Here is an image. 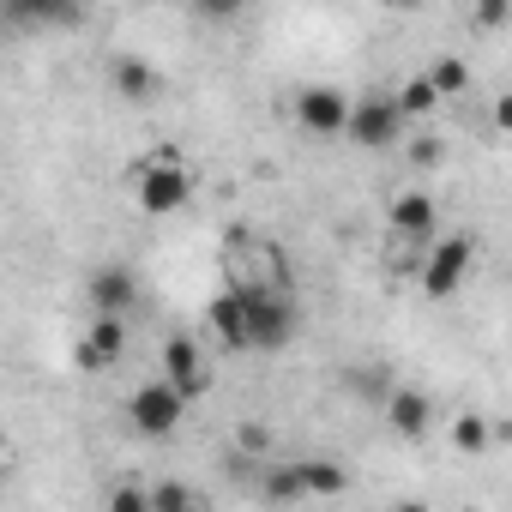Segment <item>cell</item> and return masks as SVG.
Wrapping results in <instances>:
<instances>
[{"instance_id":"3957f363","label":"cell","mask_w":512,"mask_h":512,"mask_svg":"<svg viewBox=\"0 0 512 512\" xmlns=\"http://www.w3.org/2000/svg\"><path fill=\"white\" fill-rule=\"evenodd\" d=\"M127 175H133V199H139L145 217H169V211H181V205L193 199V175H187V163H169V169H145V163H133Z\"/></svg>"},{"instance_id":"52a82bcc","label":"cell","mask_w":512,"mask_h":512,"mask_svg":"<svg viewBox=\"0 0 512 512\" xmlns=\"http://www.w3.org/2000/svg\"><path fill=\"white\" fill-rule=\"evenodd\" d=\"M73 356H79V368H85V374L115 368V362L127 356V320H103V314H97V320H91V332L79 338V350H73Z\"/></svg>"},{"instance_id":"277c9868","label":"cell","mask_w":512,"mask_h":512,"mask_svg":"<svg viewBox=\"0 0 512 512\" xmlns=\"http://www.w3.org/2000/svg\"><path fill=\"white\" fill-rule=\"evenodd\" d=\"M344 133H350L362 151H386V145H398L404 115L392 109V97H350V121H344Z\"/></svg>"},{"instance_id":"7a4b0ae2","label":"cell","mask_w":512,"mask_h":512,"mask_svg":"<svg viewBox=\"0 0 512 512\" xmlns=\"http://www.w3.org/2000/svg\"><path fill=\"white\" fill-rule=\"evenodd\" d=\"M181 416H187V398H181L169 380H145V386H133V398H127V422H133V434H145V440L175 434Z\"/></svg>"},{"instance_id":"7402d4cb","label":"cell","mask_w":512,"mask_h":512,"mask_svg":"<svg viewBox=\"0 0 512 512\" xmlns=\"http://www.w3.org/2000/svg\"><path fill=\"white\" fill-rule=\"evenodd\" d=\"M410 163H422V169L440 163V139H416V145H410Z\"/></svg>"},{"instance_id":"4fadbf2b","label":"cell","mask_w":512,"mask_h":512,"mask_svg":"<svg viewBox=\"0 0 512 512\" xmlns=\"http://www.w3.org/2000/svg\"><path fill=\"white\" fill-rule=\"evenodd\" d=\"M205 320H211V332L223 338V350H247V302H241V290H223V296H211Z\"/></svg>"},{"instance_id":"44dd1931","label":"cell","mask_w":512,"mask_h":512,"mask_svg":"<svg viewBox=\"0 0 512 512\" xmlns=\"http://www.w3.org/2000/svg\"><path fill=\"white\" fill-rule=\"evenodd\" d=\"M235 440H241V452H266V428H260V422H241Z\"/></svg>"},{"instance_id":"8992f818","label":"cell","mask_w":512,"mask_h":512,"mask_svg":"<svg viewBox=\"0 0 512 512\" xmlns=\"http://www.w3.org/2000/svg\"><path fill=\"white\" fill-rule=\"evenodd\" d=\"M296 121L308 127V133H344V121H350V97L338 91V85H308L302 97H296Z\"/></svg>"},{"instance_id":"9a60e30c","label":"cell","mask_w":512,"mask_h":512,"mask_svg":"<svg viewBox=\"0 0 512 512\" xmlns=\"http://www.w3.org/2000/svg\"><path fill=\"white\" fill-rule=\"evenodd\" d=\"M422 79H428L434 97H464V91H470V67H464V55H440Z\"/></svg>"},{"instance_id":"5b68a950","label":"cell","mask_w":512,"mask_h":512,"mask_svg":"<svg viewBox=\"0 0 512 512\" xmlns=\"http://www.w3.org/2000/svg\"><path fill=\"white\" fill-rule=\"evenodd\" d=\"M247 302V350H284L296 338L290 296H241Z\"/></svg>"},{"instance_id":"603a6c76","label":"cell","mask_w":512,"mask_h":512,"mask_svg":"<svg viewBox=\"0 0 512 512\" xmlns=\"http://www.w3.org/2000/svg\"><path fill=\"white\" fill-rule=\"evenodd\" d=\"M392 512H434V506H428V500H398Z\"/></svg>"},{"instance_id":"7c38bea8","label":"cell","mask_w":512,"mask_h":512,"mask_svg":"<svg viewBox=\"0 0 512 512\" xmlns=\"http://www.w3.org/2000/svg\"><path fill=\"white\" fill-rule=\"evenodd\" d=\"M109 79H115V91L133 97V103H151V97L163 91V79H157V67H151L145 55H115V61H109Z\"/></svg>"},{"instance_id":"6da1fadb","label":"cell","mask_w":512,"mask_h":512,"mask_svg":"<svg viewBox=\"0 0 512 512\" xmlns=\"http://www.w3.org/2000/svg\"><path fill=\"white\" fill-rule=\"evenodd\" d=\"M470 266H476V241H470V235H446V241L428 247V260L416 266V284H422L428 302H446V296L464 284Z\"/></svg>"},{"instance_id":"ba28073f","label":"cell","mask_w":512,"mask_h":512,"mask_svg":"<svg viewBox=\"0 0 512 512\" xmlns=\"http://www.w3.org/2000/svg\"><path fill=\"white\" fill-rule=\"evenodd\" d=\"M163 380L181 392V398H199L205 392V356L193 338H169L163 344Z\"/></svg>"},{"instance_id":"9c48e42d","label":"cell","mask_w":512,"mask_h":512,"mask_svg":"<svg viewBox=\"0 0 512 512\" xmlns=\"http://www.w3.org/2000/svg\"><path fill=\"white\" fill-rule=\"evenodd\" d=\"M386 223H392V241H428L434 235V193H422V187L398 193Z\"/></svg>"},{"instance_id":"30bf717a","label":"cell","mask_w":512,"mask_h":512,"mask_svg":"<svg viewBox=\"0 0 512 512\" xmlns=\"http://www.w3.org/2000/svg\"><path fill=\"white\" fill-rule=\"evenodd\" d=\"M85 296H91V308H97L103 320H127V314H133V272L103 266V272L85 284Z\"/></svg>"},{"instance_id":"ffe728a7","label":"cell","mask_w":512,"mask_h":512,"mask_svg":"<svg viewBox=\"0 0 512 512\" xmlns=\"http://www.w3.org/2000/svg\"><path fill=\"white\" fill-rule=\"evenodd\" d=\"M109 512H151V494L139 482H115L109 488Z\"/></svg>"},{"instance_id":"cb8c5ba5","label":"cell","mask_w":512,"mask_h":512,"mask_svg":"<svg viewBox=\"0 0 512 512\" xmlns=\"http://www.w3.org/2000/svg\"><path fill=\"white\" fill-rule=\"evenodd\" d=\"M0 452H7V428H0Z\"/></svg>"},{"instance_id":"ac0fdd59","label":"cell","mask_w":512,"mask_h":512,"mask_svg":"<svg viewBox=\"0 0 512 512\" xmlns=\"http://www.w3.org/2000/svg\"><path fill=\"white\" fill-rule=\"evenodd\" d=\"M434 103H440V97H434V91H428V79H422V73H410V79H404V85H398V97H392V109H398V115H404V121H410V115H428V109H434Z\"/></svg>"},{"instance_id":"d6986e66","label":"cell","mask_w":512,"mask_h":512,"mask_svg":"<svg viewBox=\"0 0 512 512\" xmlns=\"http://www.w3.org/2000/svg\"><path fill=\"white\" fill-rule=\"evenodd\" d=\"M266 494H272V500H302L296 464H266Z\"/></svg>"},{"instance_id":"2e32d148","label":"cell","mask_w":512,"mask_h":512,"mask_svg":"<svg viewBox=\"0 0 512 512\" xmlns=\"http://www.w3.org/2000/svg\"><path fill=\"white\" fill-rule=\"evenodd\" d=\"M500 434H506V428L488 422V416H458V422H452V446H458V452H482V446H494Z\"/></svg>"},{"instance_id":"e0dca14e","label":"cell","mask_w":512,"mask_h":512,"mask_svg":"<svg viewBox=\"0 0 512 512\" xmlns=\"http://www.w3.org/2000/svg\"><path fill=\"white\" fill-rule=\"evenodd\" d=\"M151 494V512H205V500L187 488V482H157V488H145Z\"/></svg>"},{"instance_id":"8fae6325","label":"cell","mask_w":512,"mask_h":512,"mask_svg":"<svg viewBox=\"0 0 512 512\" xmlns=\"http://www.w3.org/2000/svg\"><path fill=\"white\" fill-rule=\"evenodd\" d=\"M386 422H392V434H398V440H422V434H428V422H434V404H428V392H416V386H398V392L386 398Z\"/></svg>"},{"instance_id":"5bb4252c","label":"cell","mask_w":512,"mask_h":512,"mask_svg":"<svg viewBox=\"0 0 512 512\" xmlns=\"http://www.w3.org/2000/svg\"><path fill=\"white\" fill-rule=\"evenodd\" d=\"M296 476H302V494H326V500L350 488V470L338 458H308V464H296Z\"/></svg>"}]
</instances>
